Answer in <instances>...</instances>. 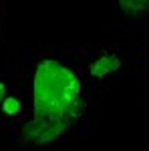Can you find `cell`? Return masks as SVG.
Returning a JSON list of instances; mask_svg holds the SVG:
<instances>
[{
  "mask_svg": "<svg viewBox=\"0 0 149 151\" xmlns=\"http://www.w3.org/2000/svg\"><path fill=\"white\" fill-rule=\"evenodd\" d=\"M35 117L48 123L71 121L83 115L85 101L81 97V83L75 73L58 60L46 58L38 65L32 85Z\"/></svg>",
  "mask_w": 149,
  "mask_h": 151,
  "instance_id": "6da1fadb",
  "label": "cell"
},
{
  "mask_svg": "<svg viewBox=\"0 0 149 151\" xmlns=\"http://www.w3.org/2000/svg\"><path fill=\"white\" fill-rule=\"evenodd\" d=\"M121 67V63H119V58L115 57V55H109V57H101L99 60H95L91 67V77L95 79H101L105 75H109V73H113Z\"/></svg>",
  "mask_w": 149,
  "mask_h": 151,
  "instance_id": "7a4b0ae2",
  "label": "cell"
},
{
  "mask_svg": "<svg viewBox=\"0 0 149 151\" xmlns=\"http://www.w3.org/2000/svg\"><path fill=\"white\" fill-rule=\"evenodd\" d=\"M48 127H50V123H48V121L32 117V119H30V121L24 125V129H22V139H24V141H32V143H36V141L40 139V135H42V133H45Z\"/></svg>",
  "mask_w": 149,
  "mask_h": 151,
  "instance_id": "3957f363",
  "label": "cell"
},
{
  "mask_svg": "<svg viewBox=\"0 0 149 151\" xmlns=\"http://www.w3.org/2000/svg\"><path fill=\"white\" fill-rule=\"evenodd\" d=\"M121 8L129 16H139L149 8V0H119Z\"/></svg>",
  "mask_w": 149,
  "mask_h": 151,
  "instance_id": "277c9868",
  "label": "cell"
},
{
  "mask_svg": "<svg viewBox=\"0 0 149 151\" xmlns=\"http://www.w3.org/2000/svg\"><path fill=\"white\" fill-rule=\"evenodd\" d=\"M18 111H20V101L18 99H14V97L4 99V103H2V113L4 115H18Z\"/></svg>",
  "mask_w": 149,
  "mask_h": 151,
  "instance_id": "5b68a950",
  "label": "cell"
},
{
  "mask_svg": "<svg viewBox=\"0 0 149 151\" xmlns=\"http://www.w3.org/2000/svg\"><path fill=\"white\" fill-rule=\"evenodd\" d=\"M4 95H6V87H4V83H0V101L4 99Z\"/></svg>",
  "mask_w": 149,
  "mask_h": 151,
  "instance_id": "8992f818",
  "label": "cell"
}]
</instances>
